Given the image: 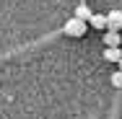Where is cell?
Returning a JSON list of instances; mask_svg holds the SVG:
<instances>
[{"mask_svg":"<svg viewBox=\"0 0 122 119\" xmlns=\"http://www.w3.org/2000/svg\"><path fill=\"white\" fill-rule=\"evenodd\" d=\"M88 24L94 26V29H99V31H101V29H107V16H99V13H94V16L88 18Z\"/></svg>","mask_w":122,"mask_h":119,"instance_id":"6","label":"cell"},{"mask_svg":"<svg viewBox=\"0 0 122 119\" xmlns=\"http://www.w3.org/2000/svg\"><path fill=\"white\" fill-rule=\"evenodd\" d=\"M107 29L109 31H120L122 29V10H109L107 13Z\"/></svg>","mask_w":122,"mask_h":119,"instance_id":"2","label":"cell"},{"mask_svg":"<svg viewBox=\"0 0 122 119\" xmlns=\"http://www.w3.org/2000/svg\"><path fill=\"white\" fill-rule=\"evenodd\" d=\"M117 65H120V70H122V57H120V62H117Z\"/></svg>","mask_w":122,"mask_h":119,"instance_id":"8","label":"cell"},{"mask_svg":"<svg viewBox=\"0 0 122 119\" xmlns=\"http://www.w3.org/2000/svg\"><path fill=\"white\" fill-rule=\"evenodd\" d=\"M104 57H107L109 62H120L122 49H120V47H107V49H104Z\"/></svg>","mask_w":122,"mask_h":119,"instance_id":"5","label":"cell"},{"mask_svg":"<svg viewBox=\"0 0 122 119\" xmlns=\"http://www.w3.org/2000/svg\"><path fill=\"white\" fill-rule=\"evenodd\" d=\"M101 39H104L107 47H120V42H122L120 34H117V31H109V29H107V34H101Z\"/></svg>","mask_w":122,"mask_h":119,"instance_id":"3","label":"cell"},{"mask_svg":"<svg viewBox=\"0 0 122 119\" xmlns=\"http://www.w3.org/2000/svg\"><path fill=\"white\" fill-rule=\"evenodd\" d=\"M68 36H86L88 34V24L86 21H78V18H68V24H65V29H62Z\"/></svg>","mask_w":122,"mask_h":119,"instance_id":"1","label":"cell"},{"mask_svg":"<svg viewBox=\"0 0 122 119\" xmlns=\"http://www.w3.org/2000/svg\"><path fill=\"white\" fill-rule=\"evenodd\" d=\"M91 16H94V13H91V8L83 3V5H78V8H75V16H73V18H78V21H86V24H88V18H91Z\"/></svg>","mask_w":122,"mask_h":119,"instance_id":"4","label":"cell"},{"mask_svg":"<svg viewBox=\"0 0 122 119\" xmlns=\"http://www.w3.org/2000/svg\"><path fill=\"white\" fill-rule=\"evenodd\" d=\"M109 80H112V86H114V88H120V91H122V70L112 72V78H109Z\"/></svg>","mask_w":122,"mask_h":119,"instance_id":"7","label":"cell"}]
</instances>
